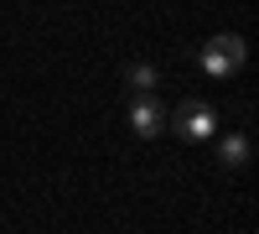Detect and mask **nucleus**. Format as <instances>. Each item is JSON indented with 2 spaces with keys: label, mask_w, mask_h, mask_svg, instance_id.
<instances>
[{
  "label": "nucleus",
  "mask_w": 259,
  "mask_h": 234,
  "mask_svg": "<svg viewBox=\"0 0 259 234\" xmlns=\"http://www.w3.org/2000/svg\"><path fill=\"white\" fill-rule=\"evenodd\" d=\"M244 62H249V47H244L239 31H218V37H207V47H202V73H207V78H233Z\"/></svg>",
  "instance_id": "obj_1"
},
{
  "label": "nucleus",
  "mask_w": 259,
  "mask_h": 234,
  "mask_svg": "<svg viewBox=\"0 0 259 234\" xmlns=\"http://www.w3.org/2000/svg\"><path fill=\"white\" fill-rule=\"evenodd\" d=\"M166 130H177L182 141H207L218 130V110H212L207 99H182L177 110L166 115Z\"/></svg>",
  "instance_id": "obj_2"
},
{
  "label": "nucleus",
  "mask_w": 259,
  "mask_h": 234,
  "mask_svg": "<svg viewBox=\"0 0 259 234\" xmlns=\"http://www.w3.org/2000/svg\"><path fill=\"white\" fill-rule=\"evenodd\" d=\"M130 130H135L140 141L161 136V130H166V110H161L150 94H135V104H130Z\"/></svg>",
  "instance_id": "obj_3"
},
{
  "label": "nucleus",
  "mask_w": 259,
  "mask_h": 234,
  "mask_svg": "<svg viewBox=\"0 0 259 234\" xmlns=\"http://www.w3.org/2000/svg\"><path fill=\"white\" fill-rule=\"evenodd\" d=\"M249 156H254V146H249V136H244V130L223 136V146H218V161L228 166V172H244V166H249Z\"/></svg>",
  "instance_id": "obj_4"
},
{
  "label": "nucleus",
  "mask_w": 259,
  "mask_h": 234,
  "mask_svg": "<svg viewBox=\"0 0 259 234\" xmlns=\"http://www.w3.org/2000/svg\"><path fill=\"white\" fill-rule=\"evenodd\" d=\"M156 68H150V62H130V68H124V83H130V94H150V89H156Z\"/></svg>",
  "instance_id": "obj_5"
}]
</instances>
